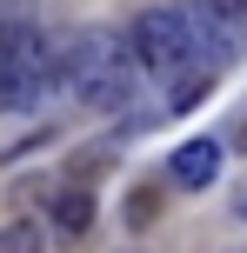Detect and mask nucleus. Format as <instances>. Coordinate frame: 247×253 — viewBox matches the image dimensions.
I'll list each match as a JSON object with an SVG mask.
<instances>
[{
	"label": "nucleus",
	"mask_w": 247,
	"mask_h": 253,
	"mask_svg": "<svg viewBox=\"0 0 247 253\" xmlns=\"http://www.w3.org/2000/svg\"><path fill=\"white\" fill-rule=\"evenodd\" d=\"M241 213H247V193H241Z\"/></svg>",
	"instance_id": "obj_9"
},
{
	"label": "nucleus",
	"mask_w": 247,
	"mask_h": 253,
	"mask_svg": "<svg viewBox=\"0 0 247 253\" xmlns=\"http://www.w3.org/2000/svg\"><path fill=\"white\" fill-rule=\"evenodd\" d=\"M127 40H134V53H141V67L160 74V80H181V74H194V67H214L207 40H200V13H181V7H147Z\"/></svg>",
	"instance_id": "obj_2"
},
{
	"label": "nucleus",
	"mask_w": 247,
	"mask_h": 253,
	"mask_svg": "<svg viewBox=\"0 0 247 253\" xmlns=\"http://www.w3.org/2000/svg\"><path fill=\"white\" fill-rule=\"evenodd\" d=\"M0 253H40V227H27V220L0 227Z\"/></svg>",
	"instance_id": "obj_5"
},
{
	"label": "nucleus",
	"mask_w": 247,
	"mask_h": 253,
	"mask_svg": "<svg viewBox=\"0 0 247 253\" xmlns=\"http://www.w3.org/2000/svg\"><path fill=\"white\" fill-rule=\"evenodd\" d=\"M154 207H160L154 187H134V200H127V227H147V220H154Z\"/></svg>",
	"instance_id": "obj_6"
},
{
	"label": "nucleus",
	"mask_w": 247,
	"mask_h": 253,
	"mask_svg": "<svg viewBox=\"0 0 247 253\" xmlns=\"http://www.w3.org/2000/svg\"><path fill=\"white\" fill-rule=\"evenodd\" d=\"M241 153H247V126H241Z\"/></svg>",
	"instance_id": "obj_8"
},
{
	"label": "nucleus",
	"mask_w": 247,
	"mask_h": 253,
	"mask_svg": "<svg viewBox=\"0 0 247 253\" xmlns=\"http://www.w3.org/2000/svg\"><path fill=\"white\" fill-rule=\"evenodd\" d=\"M207 13H247V0H200Z\"/></svg>",
	"instance_id": "obj_7"
},
{
	"label": "nucleus",
	"mask_w": 247,
	"mask_h": 253,
	"mask_svg": "<svg viewBox=\"0 0 247 253\" xmlns=\"http://www.w3.org/2000/svg\"><path fill=\"white\" fill-rule=\"evenodd\" d=\"M134 67H141V53L114 27H80V34L60 40V87H74L87 107H127Z\"/></svg>",
	"instance_id": "obj_1"
},
{
	"label": "nucleus",
	"mask_w": 247,
	"mask_h": 253,
	"mask_svg": "<svg viewBox=\"0 0 247 253\" xmlns=\"http://www.w3.org/2000/svg\"><path fill=\"white\" fill-rule=\"evenodd\" d=\"M214 173H221V140H187V147H174L167 160V180L174 187H214Z\"/></svg>",
	"instance_id": "obj_3"
},
{
	"label": "nucleus",
	"mask_w": 247,
	"mask_h": 253,
	"mask_svg": "<svg viewBox=\"0 0 247 253\" xmlns=\"http://www.w3.org/2000/svg\"><path fill=\"white\" fill-rule=\"evenodd\" d=\"M53 227L60 233H87L94 227V193L87 187H60L53 193Z\"/></svg>",
	"instance_id": "obj_4"
}]
</instances>
